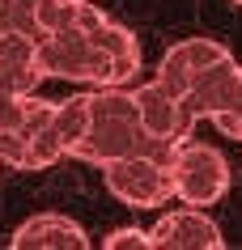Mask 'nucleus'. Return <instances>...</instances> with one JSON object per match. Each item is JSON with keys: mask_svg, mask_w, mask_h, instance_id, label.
<instances>
[{"mask_svg": "<svg viewBox=\"0 0 242 250\" xmlns=\"http://www.w3.org/2000/svg\"><path fill=\"white\" fill-rule=\"evenodd\" d=\"M132 153L175 161V145H166L157 136H145L132 93L123 85H98L89 93V132L72 148V157L85 161V166H107L115 157H132Z\"/></svg>", "mask_w": 242, "mask_h": 250, "instance_id": "f257e3e1", "label": "nucleus"}, {"mask_svg": "<svg viewBox=\"0 0 242 250\" xmlns=\"http://www.w3.org/2000/svg\"><path fill=\"white\" fill-rule=\"evenodd\" d=\"M170 183H175V199L208 208L229 191V161L217 145L204 140H183L175 145V161H170Z\"/></svg>", "mask_w": 242, "mask_h": 250, "instance_id": "f03ea898", "label": "nucleus"}, {"mask_svg": "<svg viewBox=\"0 0 242 250\" xmlns=\"http://www.w3.org/2000/svg\"><path fill=\"white\" fill-rule=\"evenodd\" d=\"M102 183L119 204L128 208H161L175 199V183H170V161L145 157V153H132V157H115L102 166Z\"/></svg>", "mask_w": 242, "mask_h": 250, "instance_id": "7ed1b4c3", "label": "nucleus"}, {"mask_svg": "<svg viewBox=\"0 0 242 250\" xmlns=\"http://www.w3.org/2000/svg\"><path fill=\"white\" fill-rule=\"evenodd\" d=\"M132 98H136V115H140L145 136H157V140H166V145L191 140V132H196L200 119L183 106V93H175L170 85H161V81L153 77L149 85L132 89Z\"/></svg>", "mask_w": 242, "mask_h": 250, "instance_id": "20e7f679", "label": "nucleus"}, {"mask_svg": "<svg viewBox=\"0 0 242 250\" xmlns=\"http://www.w3.org/2000/svg\"><path fill=\"white\" fill-rule=\"evenodd\" d=\"M221 246H225L221 225L196 204L166 212L149 229V250H221Z\"/></svg>", "mask_w": 242, "mask_h": 250, "instance_id": "39448f33", "label": "nucleus"}, {"mask_svg": "<svg viewBox=\"0 0 242 250\" xmlns=\"http://www.w3.org/2000/svg\"><path fill=\"white\" fill-rule=\"evenodd\" d=\"M238 89H242V64L234 55H225V60L208 64L200 77L187 85L183 106H187L196 119H217V115H225L229 106L238 102Z\"/></svg>", "mask_w": 242, "mask_h": 250, "instance_id": "423d86ee", "label": "nucleus"}, {"mask_svg": "<svg viewBox=\"0 0 242 250\" xmlns=\"http://www.w3.org/2000/svg\"><path fill=\"white\" fill-rule=\"evenodd\" d=\"M229 47L225 42H217V39H183L175 42L170 51L161 55V64H157V81L161 85H170L175 93H187V85L196 77H200L208 64H217V60H225Z\"/></svg>", "mask_w": 242, "mask_h": 250, "instance_id": "0eeeda50", "label": "nucleus"}, {"mask_svg": "<svg viewBox=\"0 0 242 250\" xmlns=\"http://www.w3.org/2000/svg\"><path fill=\"white\" fill-rule=\"evenodd\" d=\"M39 34L26 30H0V93H34L43 81L39 55H34Z\"/></svg>", "mask_w": 242, "mask_h": 250, "instance_id": "6e6552de", "label": "nucleus"}, {"mask_svg": "<svg viewBox=\"0 0 242 250\" xmlns=\"http://www.w3.org/2000/svg\"><path fill=\"white\" fill-rule=\"evenodd\" d=\"M9 246L13 250H85L89 237L64 212H39V216H30V221L17 225V233L9 237Z\"/></svg>", "mask_w": 242, "mask_h": 250, "instance_id": "1a4fd4ad", "label": "nucleus"}, {"mask_svg": "<svg viewBox=\"0 0 242 250\" xmlns=\"http://www.w3.org/2000/svg\"><path fill=\"white\" fill-rule=\"evenodd\" d=\"M51 132L64 148V157H72V148L85 140L89 132V93H77V98H64V102H55L51 110Z\"/></svg>", "mask_w": 242, "mask_h": 250, "instance_id": "9d476101", "label": "nucleus"}, {"mask_svg": "<svg viewBox=\"0 0 242 250\" xmlns=\"http://www.w3.org/2000/svg\"><path fill=\"white\" fill-rule=\"evenodd\" d=\"M81 34H85V39L94 42L98 51H107L110 60H140V47H136V34L128 26H119V21H115V17H98L94 26L89 30H81Z\"/></svg>", "mask_w": 242, "mask_h": 250, "instance_id": "9b49d317", "label": "nucleus"}, {"mask_svg": "<svg viewBox=\"0 0 242 250\" xmlns=\"http://www.w3.org/2000/svg\"><path fill=\"white\" fill-rule=\"evenodd\" d=\"M81 13V0H34V30L39 34H60L72 30Z\"/></svg>", "mask_w": 242, "mask_h": 250, "instance_id": "f8f14e48", "label": "nucleus"}, {"mask_svg": "<svg viewBox=\"0 0 242 250\" xmlns=\"http://www.w3.org/2000/svg\"><path fill=\"white\" fill-rule=\"evenodd\" d=\"M0 30H26V34H39V30H34V0H4Z\"/></svg>", "mask_w": 242, "mask_h": 250, "instance_id": "ddd939ff", "label": "nucleus"}, {"mask_svg": "<svg viewBox=\"0 0 242 250\" xmlns=\"http://www.w3.org/2000/svg\"><path fill=\"white\" fill-rule=\"evenodd\" d=\"M107 250H149V229H136V225H123V229H110L102 237Z\"/></svg>", "mask_w": 242, "mask_h": 250, "instance_id": "4468645a", "label": "nucleus"}, {"mask_svg": "<svg viewBox=\"0 0 242 250\" xmlns=\"http://www.w3.org/2000/svg\"><path fill=\"white\" fill-rule=\"evenodd\" d=\"M213 123H217V127H221L225 136H234V140H242V89H238V102L229 106L225 115H217Z\"/></svg>", "mask_w": 242, "mask_h": 250, "instance_id": "2eb2a0df", "label": "nucleus"}, {"mask_svg": "<svg viewBox=\"0 0 242 250\" xmlns=\"http://www.w3.org/2000/svg\"><path fill=\"white\" fill-rule=\"evenodd\" d=\"M0 17H4V0H0Z\"/></svg>", "mask_w": 242, "mask_h": 250, "instance_id": "dca6fc26", "label": "nucleus"}, {"mask_svg": "<svg viewBox=\"0 0 242 250\" xmlns=\"http://www.w3.org/2000/svg\"><path fill=\"white\" fill-rule=\"evenodd\" d=\"M234 4H242V0H234Z\"/></svg>", "mask_w": 242, "mask_h": 250, "instance_id": "f3484780", "label": "nucleus"}]
</instances>
